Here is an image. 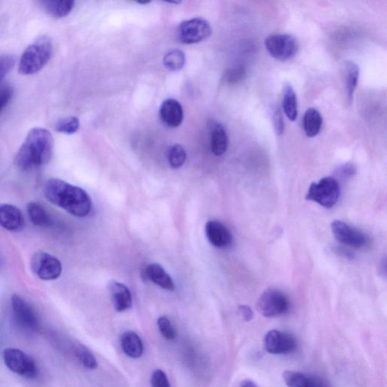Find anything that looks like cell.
I'll use <instances>...</instances> for the list:
<instances>
[{"label":"cell","instance_id":"18","mask_svg":"<svg viewBox=\"0 0 387 387\" xmlns=\"http://www.w3.org/2000/svg\"><path fill=\"white\" fill-rule=\"evenodd\" d=\"M121 346L124 353L131 358H139L144 353V342L134 331H126L121 335Z\"/></svg>","mask_w":387,"mask_h":387},{"label":"cell","instance_id":"7","mask_svg":"<svg viewBox=\"0 0 387 387\" xmlns=\"http://www.w3.org/2000/svg\"><path fill=\"white\" fill-rule=\"evenodd\" d=\"M268 54L278 61H286L293 59L298 51V43L289 34H273L265 41Z\"/></svg>","mask_w":387,"mask_h":387},{"label":"cell","instance_id":"6","mask_svg":"<svg viewBox=\"0 0 387 387\" xmlns=\"http://www.w3.org/2000/svg\"><path fill=\"white\" fill-rule=\"evenodd\" d=\"M6 366L21 377L34 379L38 376V368L32 357L17 348H7L4 352Z\"/></svg>","mask_w":387,"mask_h":387},{"label":"cell","instance_id":"17","mask_svg":"<svg viewBox=\"0 0 387 387\" xmlns=\"http://www.w3.org/2000/svg\"><path fill=\"white\" fill-rule=\"evenodd\" d=\"M283 379L288 387H329L323 379L300 371H286L283 373Z\"/></svg>","mask_w":387,"mask_h":387},{"label":"cell","instance_id":"32","mask_svg":"<svg viewBox=\"0 0 387 387\" xmlns=\"http://www.w3.org/2000/svg\"><path fill=\"white\" fill-rule=\"evenodd\" d=\"M151 387H171L169 377L161 369L154 371L151 377Z\"/></svg>","mask_w":387,"mask_h":387},{"label":"cell","instance_id":"27","mask_svg":"<svg viewBox=\"0 0 387 387\" xmlns=\"http://www.w3.org/2000/svg\"><path fill=\"white\" fill-rule=\"evenodd\" d=\"M186 60V55L183 51L173 49L165 55L164 63L167 69L172 71H177L184 67Z\"/></svg>","mask_w":387,"mask_h":387},{"label":"cell","instance_id":"37","mask_svg":"<svg viewBox=\"0 0 387 387\" xmlns=\"http://www.w3.org/2000/svg\"><path fill=\"white\" fill-rule=\"evenodd\" d=\"M241 387H258L257 385L251 380H245L241 384Z\"/></svg>","mask_w":387,"mask_h":387},{"label":"cell","instance_id":"24","mask_svg":"<svg viewBox=\"0 0 387 387\" xmlns=\"http://www.w3.org/2000/svg\"><path fill=\"white\" fill-rule=\"evenodd\" d=\"M72 352L84 368L89 370H95L98 368L97 359L85 345L79 342L74 343L72 346Z\"/></svg>","mask_w":387,"mask_h":387},{"label":"cell","instance_id":"25","mask_svg":"<svg viewBox=\"0 0 387 387\" xmlns=\"http://www.w3.org/2000/svg\"><path fill=\"white\" fill-rule=\"evenodd\" d=\"M283 109L288 119L294 121L298 118V99L291 85L288 84L283 89Z\"/></svg>","mask_w":387,"mask_h":387},{"label":"cell","instance_id":"15","mask_svg":"<svg viewBox=\"0 0 387 387\" xmlns=\"http://www.w3.org/2000/svg\"><path fill=\"white\" fill-rule=\"evenodd\" d=\"M109 290L116 311L125 312L132 307V293L124 283L111 281L109 283Z\"/></svg>","mask_w":387,"mask_h":387},{"label":"cell","instance_id":"28","mask_svg":"<svg viewBox=\"0 0 387 387\" xmlns=\"http://www.w3.org/2000/svg\"><path fill=\"white\" fill-rule=\"evenodd\" d=\"M56 131L64 134H74L79 131L80 121L76 117L61 119L55 125Z\"/></svg>","mask_w":387,"mask_h":387},{"label":"cell","instance_id":"19","mask_svg":"<svg viewBox=\"0 0 387 387\" xmlns=\"http://www.w3.org/2000/svg\"><path fill=\"white\" fill-rule=\"evenodd\" d=\"M145 276L166 291H173L175 289L172 278L160 264L151 263L149 265L145 270Z\"/></svg>","mask_w":387,"mask_h":387},{"label":"cell","instance_id":"11","mask_svg":"<svg viewBox=\"0 0 387 387\" xmlns=\"http://www.w3.org/2000/svg\"><path fill=\"white\" fill-rule=\"evenodd\" d=\"M263 344L265 350L273 355L290 354L298 347L293 335L278 330L268 331L265 335Z\"/></svg>","mask_w":387,"mask_h":387},{"label":"cell","instance_id":"33","mask_svg":"<svg viewBox=\"0 0 387 387\" xmlns=\"http://www.w3.org/2000/svg\"><path fill=\"white\" fill-rule=\"evenodd\" d=\"M272 119L277 135H281L285 130V123H283L281 111L277 106L272 109Z\"/></svg>","mask_w":387,"mask_h":387},{"label":"cell","instance_id":"21","mask_svg":"<svg viewBox=\"0 0 387 387\" xmlns=\"http://www.w3.org/2000/svg\"><path fill=\"white\" fill-rule=\"evenodd\" d=\"M27 211L31 222L37 227L49 228L54 225V219L38 202H30L27 206Z\"/></svg>","mask_w":387,"mask_h":387},{"label":"cell","instance_id":"1","mask_svg":"<svg viewBox=\"0 0 387 387\" xmlns=\"http://www.w3.org/2000/svg\"><path fill=\"white\" fill-rule=\"evenodd\" d=\"M48 201L76 217H86L92 211V201L85 190L59 179H49L44 186Z\"/></svg>","mask_w":387,"mask_h":387},{"label":"cell","instance_id":"13","mask_svg":"<svg viewBox=\"0 0 387 387\" xmlns=\"http://www.w3.org/2000/svg\"><path fill=\"white\" fill-rule=\"evenodd\" d=\"M205 232L210 243L217 248L226 249L231 246L232 236L228 228L221 222L211 221L206 224Z\"/></svg>","mask_w":387,"mask_h":387},{"label":"cell","instance_id":"4","mask_svg":"<svg viewBox=\"0 0 387 387\" xmlns=\"http://www.w3.org/2000/svg\"><path fill=\"white\" fill-rule=\"evenodd\" d=\"M340 186L333 177L322 178L308 190L306 199L318 203L326 208H332L340 197Z\"/></svg>","mask_w":387,"mask_h":387},{"label":"cell","instance_id":"22","mask_svg":"<svg viewBox=\"0 0 387 387\" xmlns=\"http://www.w3.org/2000/svg\"><path fill=\"white\" fill-rule=\"evenodd\" d=\"M228 140L226 131L221 124H216L211 132V150L216 156H221L228 149Z\"/></svg>","mask_w":387,"mask_h":387},{"label":"cell","instance_id":"5","mask_svg":"<svg viewBox=\"0 0 387 387\" xmlns=\"http://www.w3.org/2000/svg\"><path fill=\"white\" fill-rule=\"evenodd\" d=\"M257 311L267 318L277 317L288 313L291 303L285 293L270 288L263 292L257 302Z\"/></svg>","mask_w":387,"mask_h":387},{"label":"cell","instance_id":"8","mask_svg":"<svg viewBox=\"0 0 387 387\" xmlns=\"http://www.w3.org/2000/svg\"><path fill=\"white\" fill-rule=\"evenodd\" d=\"M31 266L33 273L44 281L56 280L62 273V264L58 258L44 251L33 255Z\"/></svg>","mask_w":387,"mask_h":387},{"label":"cell","instance_id":"35","mask_svg":"<svg viewBox=\"0 0 387 387\" xmlns=\"http://www.w3.org/2000/svg\"><path fill=\"white\" fill-rule=\"evenodd\" d=\"M245 71L241 66L230 69L226 74V80L229 84H236L244 76Z\"/></svg>","mask_w":387,"mask_h":387},{"label":"cell","instance_id":"26","mask_svg":"<svg viewBox=\"0 0 387 387\" xmlns=\"http://www.w3.org/2000/svg\"><path fill=\"white\" fill-rule=\"evenodd\" d=\"M346 91L347 99L350 103H352L356 88L358 84L359 77V68L356 64L349 61L346 63Z\"/></svg>","mask_w":387,"mask_h":387},{"label":"cell","instance_id":"14","mask_svg":"<svg viewBox=\"0 0 387 387\" xmlns=\"http://www.w3.org/2000/svg\"><path fill=\"white\" fill-rule=\"evenodd\" d=\"M0 226L9 231H20L24 227V218L17 206L0 204Z\"/></svg>","mask_w":387,"mask_h":387},{"label":"cell","instance_id":"36","mask_svg":"<svg viewBox=\"0 0 387 387\" xmlns=\"http://www.w3.org/2000/svg\"><path fill=\"white\" fill-rule=\"evenodd\" d=\"M239 313L242 318L246 321H250L253 317L252 309L248 306H241L239 307Z\"/></svg>","mask_w":387,"mask_h":387},{"label":"cell","instance_id":"12","mask_svg":"<svg viewBox=\"0 0 387 387\" xmlns=\"http://www.w3.org/2000/svg\"><path fill=\"white\" fill-rule=\"evenodd\" d=\"M332 233L340 243L354 248H364L368 244V238L363 232L340 221L331 224Z\"/></svg>","mask_w":387,"mask_h":387},{"label":"cell","instance_id":"10","mask_svg":"<svg viewBox=\"0 0 387 387\" xmlns=\"http://www.w3.org/2000/svg\"><path fill=\"white\" fill-rule=\"evenodd\" d=\"M13 314L17 323L26 331H37L40 328V320L32 306L21 296L14 294L11 298Z\"/></svg>","mask_w":387,"mask_h":387},{"label":"cell","instance_id":"31","mask_svg":"<svg viewBox=\"0 0 387 387\" xmlns=\"http://www.w3.org/2000/svg\"><path fill=\"white\" fill-rule=\"evenodd\" d=\"M16 58L11 55L0 56V82H1L14 67Z\"/></svg>","mask_w":387,"mask_h":387},{"label":"cell","instance_id":"2","mask_svg":"<svg viewBox=\"0 0 387 387\" xmlns=\"http://www.w3.org/2000/svg\"><path fill=\"white\" fill-rule=\"evenodd\" d=\"M54 138L44 128L32 129L18 151L15 163L18 169L29 171L47 164L53 156Z\"/></svg>","mask_w":387,"mask_h":387},{"label":"cell","instance_id":"30","mask_svg":"<svg viewBox=\"0 0 387 387\" xmlns=\"http://www.w3.org/2000/svg\"><path fill=\"white\" fill-rule=\"evenodd\" d=\"M158 326L162 336L166 341H174L177 337V332L169 317L161 316L158 320Z\"/></svg>","mask_w":387,"mask_h":387},{"label":"cell","instance_id":"3","mask_svg":"<svg viewBox=\"0 0 387 387\" xmlns=\"http://www.w3.org/2000/svg\"><path fill=\"white\" fill-rule=\"evenodd\" d=\"M54 46L50 38L43 36L36 39L24 51L19 64L23 75L34 74L44 69L53 56Z\"/></svg>","mask_w":387,"mask_h":387},{"label":"cell","instance_id":"29","mask_svg":"<svg viewBox=\"0 0 387 387\" xmlns=\"http://www.w3.org/2000/svg\"><path fill=\"white\" fill-rule=\"evenodd\" d=\"M167 157L173 169H177L185 164L186 152L182 146L174 145L169 149Z\"/></svg>","mask_w":387,"mask_h":387},{"label":"cell","instance_id":"9","mask_svg":"<svg viewBox=\"0 0 387 387\" xmlns=\"http://www.w3.org/2000/svg\"><path fill=\"white\" fill-rule=\"evenodd\" d=\"M212 29L210 24L202 19H192L180 24L177 29L179 41L185 44L201 42L210 37Z\"/></svg>","mask_w":387,"mask_h":387},{"label":"cell","instance_id":"16","mask_svg":"<svg viewBox=\"0 0 387 387\" xmlns=\"http://www.w3.org/2000/svg\"><path fill=\"white\" fill-rule=\"evenodd\" d=\"M160 118L166 126L176 128L183 123L184 119L183 106L176 99H166L161 106Z\"/></svg>","mask_w":387,"mask_h":387},{"label":"cell","instance_id":"23","mask_svg":"<svg viewBox=\"0 0 387 387\" xmlns=\"http://www.w3.org/2000/svg\"><path fill=\"white\" fill-rule=\"evenodd\" d=\"M322 123H323V119H322L320 112L316 109H308L303 118L306 135L311 138L316 136L321 131Z\"/></svg>","mask_w":387,"mask_h":387},{"label":"cell","instance_id":"20","mask_svg":"<svg viewBox=\"0 0 387 387\" xmlns=\"http://www.w3.org/2000/svg\"><path fill=\"white\" fill-rule=\"evenodd\" d=\"M39 4L49 16L56 19L68 16L75 4L72 0H46Z\"/></svg>","mask_w":387,"mask_h":387},{"label":"cell","instance_id":"34","mask_svg":"<svg viewBox=\"0 0 387 387\" xmlns=\"http://www.w3.org/2000/svg\"><path fill=\"white\" fill-rule=\"evenodd\" d=\"M13 89L10 86L0 87V113L9 105L13 96Z\"/></svg>","mask_w":387,"mask_h":387}]
</instances>
